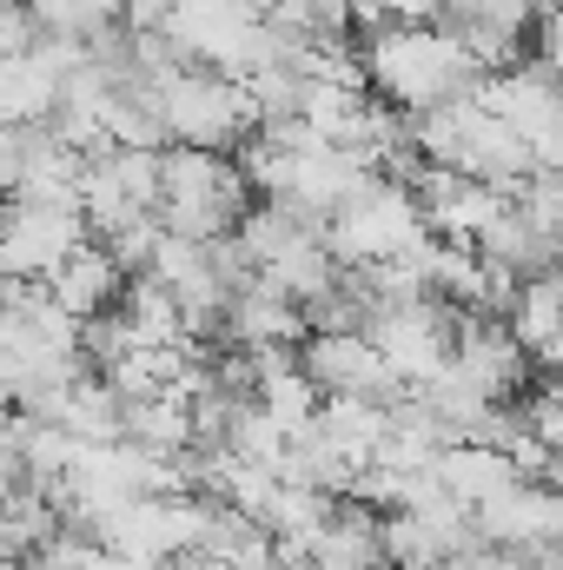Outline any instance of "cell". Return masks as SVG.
<instances>
[{
	"instance_id": "5",
	"label": "cell",
	"mask_w": 563,
	"mask_h": 570,
	"mask_svg": "<svg viewBox=\"0 0 563 570\" xmlns=\"http://www.w3.org/2000/svg\"><path fill=\"white\" fill-rule=\"evenodd\" d=\"M318 233H325V246H332L338 266H385V259H405L431 226H424V206H418V193H412V179L378 173Z\"/></svg>"
},
{
	"instance_id": "6",
	"label": "cell",
	"mask_w": 563,
	"mask_h": 570,
	"mask_svg": "<svg viewBox=\"0 0 563 570\" xmlns=\"http://www.w3.org/2000/svg\"><path fill=\"white\" fill-rule=\"evenodd\" d=\"M477 100L524 140L537 166H563V80L544 60H511L477 80Z\"/></svg>"
},
{
	"instance_id": "15",
	"label": "cell",
	"mask_w": 563,
	"mask_h": 570,
	"mask_svg": "<svg viewBox=\"0 0 563 570\" xmlns=\"http://www.w3.org/2000/svg\"><path fill=\"white\" fill-rule=\"evenodd\" d=\"M511 332L537 352L551 332L563 325V279H557V266H544V273H531V279H517V298H511Z\"/></svg>"
},
{
	"instance_id": "9",
	"label": "cell",
	"mask_w": 563,
	"mask_h": 570,
	"mask_svg": "<svg viewBox=\"0 0 563 570\" xmlns=\"http://www.w3.org/2000/svg\"><path fill=\"white\" fill-rule=\"evenodd\" d=\"M471 524H477L484 544L537 558V551L563 544V484L557 478H511L504 491H491L471 511Z\"/></svg>"
},
{
	"instance_id": "16",
	"label": "cell",
	"mask_w": 563,
	"mask_h": 570,
	"mask_svg": "<svg viewBox=\"0 0 563 570\" xmlns=\"http://www.w3.org/2000/svg\"><path fill=\"white\" fill-rule=\"evenodd\" d=\"M253 399H259L285 431H305L312 419H318V405H325V392L312 385V372H305V365H285V372H273V379H259V385H253Z\"/></svg>"
},
{
	"instance_id": "2",
	"label": "cell",
	"mask_w": 563,
	"mask_h": 570,
	"mask_svg": "<svg viewBox=\"0 0 563 570\" xmlns=\"http://www.w3.org/2000/svg\"><path fill=\"white\" fill-rule=\"evenodd\" d=\"M253 206V179L239 166V153H213V146H166L159 153V226L186 233V239H226L239 226V213Z\"/></svg>"
},
{
	"instance_id": "19",
	"label": "cell",
	"mask_w": 563,
	"mask_h": 570,
	"mask_svg": "<svg viewBox=\"0 0 563 570\" xmlns=\"http://www.w3.org/2000/svg\"><path fill=\"white\" fill-rule=\"evenodd\" d=\"M557 259H563V253H557Z\"/></svg>"
},
{
	"instance_id": "14",
	"label": "cell",
	"mask_w": 563,
	"mask_h": 570,
	"mask_svg": "<svg viewBox=\"0 0 563 570\" xmlns=\"http://www.w3.org/2000/svg\"><path fill=\"white\" fill-rule=\"evenodd\" d=\"M437 484L464 504V511H477L491 491H504L511 478H517V464H511V451L504 444H491V438H451L444 451H437Z\"/></svg>"
},
{
	"instance_id": "11",
	"label": "cell",
	"mask_w": 563,
	"mask_h": 570,
	"mask_svg": "<svg viewBox=\"0 0 563 570\" xmlns=\"http://www.w3.org/2000/svg\"><path fill=\"white\" fill-rule=\"evenodd\" d=\"M298 365L312 372L318 392H352V399H385V405L405 399V379L385 365V352L372 345L365 325H352V332H305Z\"/></svg>"
},
{
	"instance_id": "13",
	"label": "cell",
	"mask_w": 563,
	"mask_h": 570,
	"mask_svg": "<svg viewBox=\"0 0 563 570\" xmlns=\"http://www.w3.org/2000/svg\"><path fill=\"white\" fill-rule=\"evenodd\" d=\"M120 285H127V266H120L100 239H80V246L53 266L47 292H53V305H60V312H73V318L87 325V318H100V312H113V305H120Z\"/></svg>"
},
{
	"instance_id": "18",
	"label": "cell",
	"mask_w": 563,
	"mask_h": 570,
	"mask_svg": "<svg viewBox=\"0 0 563 570\" xmlns=\"http://www.w3.org/2000/svg\"><path fill=\"white\" fill-rule=\"evenodd\" d=\"M7 491H13V471H0V504H7Z\"/></svg>"
},
{
	"instance_id": "12",
	"label": "cell",
	"mask_w": 563,
	"mask_h": 570,
	"mask_svg": "<svg viewBox=\"0 0 563 570\" xmlns=\"http://www.w3.org/2000/svg\"><path fill=\"white\" fill-rule=\"evenodd\" d=\"M305 305L298 298H285L279 285H266L259 273L246 285H233V298H226V325H219V338L226 345H305Z\"/></svg>"
},
{
	"instance_id": "1",
	"label": "cell",
	"mask_w": 563,
	"mask_h": 570,
	"mask_svg": "<svg viewBox=\"0 0 563 570\" xmlns=\"http://www.w3.org/2000/svg\"><path fill=\"white\" fill-rule=\"evenodd\" d=\"M358 60H365L372 94L398 114H431L484 80L477 53L464 47L451 20H385L358 40Z\"/></svg>"
},
{
	"instance_id": "17",
	"label": "cell",
	"mask_w": 563,
	"mask_h": 570,
	"mask_svg": "<svg viewBox=\"0 0 563 570\" xmlns=\"http://www.w3.org/2000/svg\"><path fill=\"white\" fill-rule=\"evenodd\" d=\"M531 358H537L544 372H557V379H563V325L551 332V338H544V345H537V352H531Z\"/></svg>"
},
{
	"instance_id": "10",
	"label": "cell",
	"mask_w": 563,
	"mask_h": 570,
	"mask_svg": "<svg viewBox=\"0 0 563 570\" xmlns=\"http://www.w3.org/2000/svg\"><path fill=\"white\" fill-rule=\"evenodd\" d=\"M451 372L471 379L484 399L511 405L531 379V345L511 332L504 312H457V345H451Z\"/></svg>"
},
{
	"instance_id": "7",
	"label": "cell",
	"mask_w": 563,
	"mask_h": 570,
	"mask_svg": "<svg viewBox=\"0 0 563 570\" xmlns=\"http://www.w3.org/2000/svg\"><path fill=\"white\" fill-rule=\"evenodd\" d=\"M372 345L385 352V365L405 379V392L431 385L444 365H451V345H457V305H444L437 292L405 298V305H378L365 318Z\"/></svg>"
},
{
	"instance_id": "3",
	"label": "cell",
	"mask_w": 563,
	"mask_h": 570,
	"mask_svg": "<svg viewBox=\"0 0 563 570\" xmlns=\"http://www.w3.org/2000/svg\"><path fill=\"white\" fill-rule=\"evenodd\" d=\"M146 100H152L166 140H179V146L239 153V146L259 134V107H253L246 80H233V73H219V67L179 60V67H166V73L146 87Z\"/></svg>"
},
{
	"instance_id": "4",
	"label": "cell",
	"mask_w": 563,
	"mask_h": 570,
	"mask_svg": "<svg viewBox=\"0 0 563 570\" xmlns=\"http://www.w3.org/2000/svg\"><path fill=\"white\" fill-rule=\"evenodd\" d=\"M412 140H418V153L431 166H457V173L491 179V186H504V193H517V186L537 173V159H531L524 140L477 100V87L457 94V100H444V107H431V114H412Z\"/></svg>"
},
{
	"instance_id": "8",
	"label": "cell",
	"mask_w": 563,
	"mask_h": 570,
	"mask_svg": "<svg viewBox=\"0 0 563 570\" xmlns=\"http://www.w3.org/2000/svg\"><path fill=\"white\" fill-rule=\"evenodd\" d=\"M93 239L80 206H53V199H7L0 213V279H53V266Z\"/></svg>"
}]
</instances>
